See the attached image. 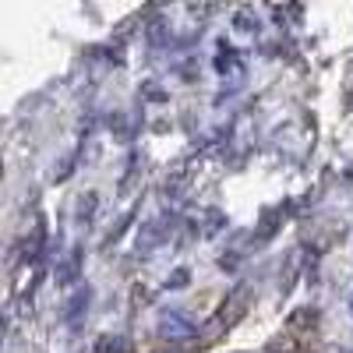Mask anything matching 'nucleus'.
<instances>
[{
	"label": "nucleus",
	"instance_id": "ddd939ff",
	"mask_svg": "<svg viewBox=\"0 0 353 353\" xmlns=\"http://www.w3.org/2000/svg\"><path fill=\"white\" fill-rule=\"evenodd\" d=\"M188 279H191V272H188V269H173V272L166 276V290H184V286H188Z\"/></svg>",
	"mask_w": 353,
	"mask_h": 353
},
{
	"label": "nucleus",
	"instance_id": "0eeeda50",
	"mask_svg": "<svg viewBox=\"0 0 353 353\" xmlns=\"http://www.w3.org/2000/svg\"><path fill=\"white\" fill-rule=\"evenodd\" d=\"M96 209H99V194H96V191L78 194V205H74V226L88 230V226H92V219H96Z\"/></svg>",
	"mask_w": 353,
	"mask_h": 353
},
{
	"label": "nucleus",
	"instance_id": "dca6fc26",
	"mask_svg": "<svg viewBox=\"0 0 353 353\" xmlns=\"http://www.w3.org/2000/svg\"><path fill=\"white\" fill-rule=\"evenodd\" d=\"M350 311H353V293H350Z\"/></svg>",
	"mask_w": 353,
	"mask_h": 353
},
{
	"label": "nucleus",
	"instance_id": "6e6552de",
	"mask_svg": "<svg viewBox=\"0 0 353 353\" xmlns=\"http://www.w3.org/2000/svg\"><path fill=\"white\" fill-rule=\"evenodd\" d=\"M92 353H131V339L121 336V332H106L96 339V350Z\"/></svg>",
	"mask_w": 353,
	"mask_h": 353
},
{
	"label": "nucleus",
	"instance_id": "1a4fd4ad",
	"mask_svg": "<svg viewBox=\"0 0 353 353\" xmlns=\"http://www.w3.org/2000/svg\"><path fill=\"white\" fill-rule=\"evenodd\" d=\"M223 226H226V216H223L219 209H209V212H205V237H216Z\"/></svg>",
	"mask_w": 353,
	"mask_h": 353
},
{
	"label": "nucleus",
	"instance_id": "f257e3e1",
	"mask_svg": "<svg viewBox=\"0 0 353 353\" xmlns=\"http://www.w3.org/2000/svg\"><path fill=\"white\" fill-rule=\"evenodd\" d=\"M248 304H251V286H248V283H237V286H233V290L226 293V297H223V304L212 311V318L205 321L201 339H205V343H212L216 336H223L226 329H233V321L244 318Z\"/></svg>",
	"mask_w": 353,
	"mask_h": 353
},
{
	"label": "nucleus",
	"instance_id": "f3484780",
	"mask_svg": "<svg viewBox=\"0 0 353 353\" xmlns=\"http://www.w3.org/2000/svg\"><path fill=\"white\" fill-rule=\"evenodd\" d=\"M350 353H353V350H350Z\"/></svg>",
	"mask_w": 353,
	"mask_h": 353
},
{
	"label": "nucleus",
	"instance_id": "f8f14e48",
	"mask_svg": "<svg viewBox=\"0 0 353 353\" xmlns=\"http://www.w3.org/2000/svg\"><path fill=\"white\" fill-rule=\"evenodd\" d=\"M78 163V152H71V156H64L61 163H57L53 166V181H68V176H71V166Z\"/></svg>",
	"mask_w": 353,
	"mask_h": 353
},
{
	"label": "nucleus",
	"instance_id": "9d476101",
	"mask_svg": "<svg viewBox=\"0 0 353 353\" xmlns=\"http://www.w3.org/2000/svg\"><path fill=\"white\" fill-rule=\"evenodd\" d=\"M265 353H297V343H293L290 336H276V339H269Z\"/></svg>",
	"mask_w": 353,
	"mask_h": 353
},
{
	"label": "nucleus",
	"instance_id": "20e7f679",
	"mask_svg": "<svg viewBox=\"0 0 353 353\" xmlns=\"http://www.w3.org/2000/svg\"><path fill=\"white\" fill-rule=\"evenodd\" d=\"M216 71H219V78H223L230 88H241L244 78H248L244 57L233 50V46H219V53H216Z\"/></svg>",
	"mask_w": 353,
	"mask_h": 353
},
{
	"label": "nucleus",
	"instance_id": "2eb2a0df",
	"mask_svg": "<svg viewBox=\"0 0 353 353\" xmlns=\"http://www.w3.org/2000/svg\"><path fill=\"white\" fill-rule=\"evenodd\" d=\"M346 106H353V68H350V78H346Z\"/></svg>",
	"mask_w": 353,
	"mask_h": 353
},
{
	"label": "nucleus",
	"instance_id": "f03ea898",
	"mask_svg": "<svg viewBox=\"0 0 353 353\" xmlns=\"http://www.w3.org/2000/svg\"><path fill=\"white\" fill-rule=\"evenodd\" d=\"M170 233H173V216H152L149 223H141L138 226V237H134V251L141 254V258H149V254H156L166 241H170Z\"/></svg>",
	"mask_w": 353,
	"mask_h": 353
},
{
	"label": "nucleus",
	"instance_id": "39448f33",
	"mask_svg": "<svg viewBox=\"0 0 353 353\" xmlns=\"http://www.w3.org/2000/svg\"><path fill=\"white\" fill-rule=\"evenodd\" d=\"M81 248L74 244V248H68V254H61V261H57V269H53V276H57V283L61 286H68V283H78L81 279Z\"/></svg>",
	"mask_w": 353,
	"mask_h": 353
},
{
	"label": "nucleus",
	"instance_id": "9b49d317",
	"mask_svg": "<svg viewBox=\"0 0 353 353\" xmlns=\"http://www.w3.org/2000/svg\"><path fill=\"white\" fill-rule=\"evenodd\" d=\"M314 321H318V311H314V307H301L297 314L290 318V325H293V329H304V325H314Z\"/></svg>",
	"mask_w": 353,
	"mask_h": 353
},
{
	"label": "nucleus",
	"instance_id": "423d86ee",
	"mask_svg": "<svg viewBox=\"0 0 353 353\" xmlns=\"http://www.w3.org/2000/svg\"><path fill=\"white\" fill-rule=\"evenodd\" d=\"M88 301H92V290H88V286H78L74 293H71V297L64 301V325H78V321L85 318V311H88Z\"/></svg>",
	"mask_w": 353,
	"mask_h": 353
},
{
	"label": "nucleus",
	"instance_id": "7ed1b4c3",
	"mask_svg": "<svg viewBox=\"0 0 353 353\" xmlns=\"http://www.w3.org/2000/svg\"><path fill=\"white\" fill-rule=\"evenodd\" d=\"M156 332H159V339L163 343H184V339H191L198 329H194V321L184 314V311H163L159 314V321H156Z\"/></svg>",
	"mask_w": 353,
	"mask_h": 353
},
{
	"label": "nucleus",
	"instance_id": "4468645a",
	"mask_svg": "<svg viewBox=\"0 0 353 353\" xmlns=\"http://www.w3.org/2000/svg\"><path fill=\"white\" fill-rule=\"evenodd\" d=\"M237 28H241V32H254V28H258V21H251V11L237 14Z\"/></svg>",
	"mask_w": 353,
	"mask_h": 353
},
{
	"label": "nucleus",
	"instance_id": "a211bd4d",
	"mask_svg": "<svg viewBox=\"0 0 353 353\" xmlns=\"http://www.w3.org/2000/svg\"><path fill=\"white\" fill-rule=\"evenodd\" d=\"M241 353H244V350H241Z\"/></svg>",
	"mask_w": 353,
	"mask_h": 353
}]
</instances>
